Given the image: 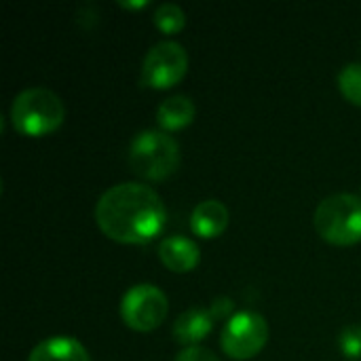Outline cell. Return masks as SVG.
<instances>
[{
  "label": "cell",
  "instance_id": "obj_15",
  "mask_svg": "<svg viewBox=\"0 0 361 361\" xmlns=\"http://www.w3.org/2000/svg\"><path fill=\"white\" fill-rule=\"evenodd\" d=\"M338 347L349 360H361V326L351 324L341 330L338 334Z\"/></svg>",
  "mask_w": 361,
  "mask_h": 361
},
{
  "label": "cell",
  "instance_id": "obj_9",
  "mask_svg": "<svg viewBox=\"0 0 361 361\" xmlns=\"http://www.w3.org/2000/svg\"><path fill=\"white\" fill-rule=\"evenodd\" d=\"M159 258L171 273H190L201 262V250L192 239L184 235H171L159 243Z\"/></svg>",
  "mask_w": 361,
  "mask_h": 361
},
{
  "label": "cell",
  "instance_id": "obj_2",
  "mask_svg": "<svg viewBox=\"0 0 361 361\" xmlns=\"http://www.w3.org/2000/svg\"><path fill=\"white\" fill-rule=\"evenodd\" d=\"M11 125L25 137H44L66 121V104L47 87H30L15 95L8 112Z\"/></svg>",
  "mask_w": 361,
  "mask_h": 361
},
{
  "label": "cell",
  "instance_id": "obj_10",
  "mask_svg": "<svg viewBox=\"0 0 361 361\" xmlns=\"http://www.w3.org/2000/svg\"><path fill=\"white\" fill-rule=\"evenodd\" d=\"M228 220L231 214L222 201L205 199L190 214V231L201 239H216L226 231Z\"/></svg>",
  "mask_w": 361,
  "mask_h": 361
},
{
  "label": "cell",
  "instance_id": "obj_14",
  "mask_svg": "<svg viewBox=\"0 0 361 361\" xmlns=\"http://www.w3.org/2000/svg\"><path fill=\"white\" fill-rule=\"evenodd\" d=\"M338 89L343 93V97L353 104V106H360L361 108V63L357 61H351L347 63L341 72H338Z\"/></svg>",
  "mask_w": 361,
  "mask_h": 361
},
{
  "label": "cell",
  "instance_id": "obj_13",
  "mask_svg": "<svg viewBox=\"0 0 361 361\" xmlns=\"http://www.w3.org/2000/svg\"><path fill=\"white\" fill-rule=\"evenodd\" d=\"M152 21L163 34H178L186 25V13L176 2H163L154 8Z\"/></svg>",
  "mask_w": 361,
  "mask_h": 361
},
{
  "label": "cell",
  "instance_id": "obj_7",
  "mask_svg": "<svg viewBox=\"0 0 361 361\" xmlns=\"http://www.w3.org/2000/svg\"><path fill=\"white\" fill-rule=\"evenodd\" d=\"M188 51L176 40H161L148 49L142 61L140 80L148 89L165 91L184 80L188 74Z\"/></svg>",
  "mask_w": 361,
  "mask_h": 361
},
{
  "label": "cell",
  "instance_id": "obj_8",
  "mask_svg": "<svg viewBox=\"0 0 361 361\" xmlns=\"http://www.w3.org/2000/svg\"><path fill=\"white\" fill-rule=\"evenodd\" d=\"M233 315H235L233 300L228 296H220L207 309L192 307V309L180 313L178 319L173 322L171 334H173L176 343H180L184 349L186 347H201V343L212 334L216 322H220V319L228 322Z\"/></svg>",
  "mask_w": 361,
  "mask_h": 361
},
{
  "label": "cell",
  "instance_id": "obj_6",
  "mask_svg": "<svg viewBox=\"0 0 361 361\" xmlns=\"http://www.w3.org/2000/svg\"><path fill=\"white\" fill-rule=\"evenodd\" d=\"M118 311L129 330L146 334L163 326L169 313V300L161 288L152 283H137L125 292Z\"/></svg>",
  "mask_w": 361,
  "mask_h": 361
},
{
  "label": "cell",
  "instance_id": "obj_11",
  "mask_svg": "<svg viewBox=\"0 0 361 361\" xmlns=\"http://www.w3.org/2000/svg\"><path fill=\"white\" fill-rule=\"evenodd\" d=\"M27 361H91L87 349L72 336H51L40 341Z\"/></svg>",
  "mask_w": 361,
  "mask_h": 361
},
{
  "label": "cell",
  "instance_id": "obj_12",
  "mask_svg": "<svg viewBox=\"0 0 361 361\" xmlns=\"http://www.w3.org/2000/svg\"><path fill=\"white\" fill-rule=\"evenodd\" d=\"M195 114H197V108L188 95H171L163 99L161 106L157 108V123L161 131L171 133V131L186 129L195 121Z\"/></svg>",
  "mask_w": 361,
  "mask_h": 361
},
{
  "label": "cell",
  "instance_id": "obj_16",
  "mask_svg": "<svg viewBox=\"0 0 361 361\" xmlns=\"http://www.w3.org/2000/svg\"><path fill=\"white\" fill-rule=\"evenodd\" d=\"M173 361H220L218 355L205 347H186L182 349Z\"/></svg>",
  "mask_w": 361,
  "mask_h": 361
},
{
  "label": "cell",
  "instance_id": "obj_5",
  "mask_svg": "<svg viewBox=\"0 0 361 361\" xmlns=\"http://www.w3.org/2000/svg\"><path fill=\"white\" fill-rule=\"evenodd\" d=\"M269 343V324L256 311H237L220 332V347L231 360L256 357Z\"/></svg>",
  "mask_w": 361,
  "mask_h": 361
},
{
  "label": "cell",
  "instance_id": "obj_17",
  "mask_svg": "<svg viewBox=\"0 0 361 361\" xmlns=\"http://www.w3.org/2000/svg\"><path fill=\"white\" fill-rule=\"evenodd\" d=\"M118 4H121L123 8H135V11H137V8H144V6H148V2H146V0H140V2H125V0H121Z\"/></svg>",
  "mask_w": 361,
  "mask_h": 361
},
{
  "label": "cell",
  "instance_id": "obj_1",
  "mask_svg": "<svg viewBox=\"0 0 361 361\" xmlns=\"http://www.w3.org/2000/svg\"><path fill=\"white\" fill-rule=\"evenodd\" d=\"M97 228L116 243L144 245L157 239L167 224L161 195L140 182L110 186L95 205Z\"/></svg>",
  "mask_w": 361,
  "mask_h": 361
},
{
  "label": "cell",
  "instance_id": "obj_4",
  "mask_svg": "<svg viewBox=\"0 0 361 361\" xmlns=\"http://www.w3.org/2000/svg\"><path fill=\"white\" fill-rule=\"evenodd\" d=\"M317 235L338 247H349L361 241V197L338 192L326 197L315 209Z\"/></svg>",
  "mask_w": 361,
  "mask_h": 361
},
{
  "label": "cell",
  "instance_id": "obj_3",
  "mask_svg": "<svg viewBox=\"0 0 361 361\" xmlns=\"http://www.w3.org/2000/svg\"><path fill=\"white\" fill-rule=\"evenodd\" d=\"M129 167L135 176L163 182L176 173L182 154L178 142L161 129H144L129 144Z\"/></svg>",
  "mask_w": 361,
  "mask_h": 361
}]
</instances>
